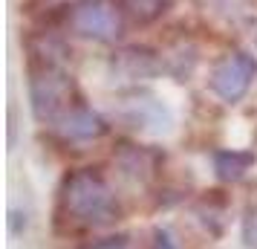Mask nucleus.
<instances>
[{"label":"nucleus","mask_w":257,"mask_h":249,"mask_svg":"<svg viewBox=\"0 0 257 249\" xmlns=\"http://www.w3.org/2000/svg\"><path fill=\"white\" fill-rule=\"evenodd\" d=\"M61 203H64V212L84 226H107L118 217L113 191L107 186V180L93 168L72 171L64 180Z\"/></svg>","instance_id":"1"},{"label":"nucleus","mask_w":257,"mask_h":249,"mask_svg":"<svg viewBox=\"0 0 257 249\" xmlns=\"http://www.w3.org/2000/svg\"><path fill=\"white\" fill-rule=\"evenodd\" d=\"M29 99L38 119H61L70 110L72 78L61 70V64H38L29 75Z\"/></svg>","instance_id":"2"},{"label":"nucleus","mask_w":257,"mask_h":249,"mask_svg":"<svg viewBox=\"0 0 257 249\" xmlns=\"http://www.w3.org/2000/svg\"><path fill=\"white\" fill-rule=\"evenodd\" d=\"M254 78H257V58L251 52H245V49H234V52H225L211 67L208 87L220 102L234 105L251 90Z\"/></svg>","instance_id":"3"},{"label":"nucleus","mask_w":257,"mask_h":249,"mask_svg":"<svg viewBox=\"0 0 257 249\" xmlns=\"http://www.w3.org/2000/svg\"><path fill=\"white\" fill-rule=\"evenodd\" d=\"M67 26L90 41H116L121 32V12L110 0H78L67 12Z\"/></svg>","instance_id":"4"},{"label":"nucleus","mask_w":257,"mask_h":249,"mask_svg":"<svg viewBox=\"0 0 257 249\" xmlns=\"http://www.w3.org/2000/svg\"><path fill=\"white\" fill-rule=\"evenodd\" d=\"M116 113L130 128H139L145 133H168L171 125H174L171 107L165 105L162 99H156L153 93H142V90H133L124 99H118Z\"/></svg>","instance_id":"5"},{"label":"nucleus","mask_w":257,"mask_h":249,"mask_svg":"<svg viewBox=\"0 0 257 249\" xmlns=\"http://www.w3.org/2000/svg\"><path fill=\"white\" fill-rule=\"evenodd\" d=\"M55 131L67 142H93L98 136H104L107 125L95 110L78 105V107H70L61 119H55Z\"/></svg>","instance_id":"6"},{"label":"nucleus","mask_w":257,"mask_h":249,"mask_svg":"<svg viewBox=\"0 0 257 249\" xmlns=\"http://www.w3.org/2000/svg\"><path fill=\"white\" fill-rule=\"evenodd\" d=\"M110 67L121 81H145V78H153L162 67V58H156L151 49H139V47H127L116 52Z\"/></svg>","instance_id":"7"},{"label":"nucleus","mask_w":257,"mask_h":249,"mask_svg":"<svg viewBox=\"0 0 257 249\" xmlns=\"http://www.w3.org/2000/svg\"><path fill=\"white\" fill-rule=\"evenodd\" d=\"M254 156L248 151H217L214 154V168H217V177L222 180H240L245 177V171L251 168Z\"/></svg>","instance_id":"8"},{"label":"nucleus","mask_w":257,"mask_h":249,"mask_svg":"<svg viewBox=\"0 0 257 249\" xmlns=\"http://www.w3.org/2000/svg\"><path fill=\"white\" fill-rule=\"evenodd\" d=\"M121 6L136 24H151L171 9V0H121Z\"/></svg>","instance_id":"9"},{"label":"nucleus","mask_w":257,"mask_h":249,"mask_svg":"<svg viewBox=\"0 0 257 249\" xmlns=\"http://www.w3.org/2000/svg\"><path fill=\"white\" fill-rule=\"evenodd\" d=\"M121 171L130 174V177H139V180H148L153 171V156L148 151H139V148H127L121 154Z\"/></svg>","instance_id":"10"},{"label":"nucleus","mask_w":257,"mask_h":249,"mask_svg":"<svg viewBox=\"0 0 257 249\" xmlns=\"http://www.w3.org/2000/svg\"><path fill=\"white\" fill-rule=\"evenodd\" d=\"M243 237H245V243H248V249H257V212L245 217Z\"/></svg>","instance_id":"11"}]
</instances>
